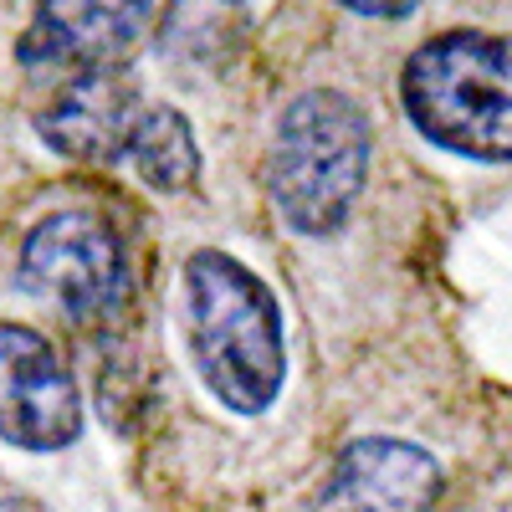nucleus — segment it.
I'll return each mask as SVG.
<instances>
[{"label":"nucleus","mask_w":512,"mask_h":512,"mask_svg":"<svg viewBox=\"0 0 512 512\" xmlns=\"http://www.w3.org/2000/svg\"><path fill=\"white\" fill-rule=\"evenodd\" d=\"M185 338L200 379L226 410L262 415L282 395L287 344L272 287L226 251H195L185 262Z\"/></svg>","instance_id":"obj_1"},{"label":"nucleus","mask_w":512,"mask_h":512,"mask_svg":"<svg viewBox=\"0 0 512 512\" xmlns=\"http://www.w3.org/2000/svg\"><path fill=\"white\" fill-rule=\"evenodd\" d=\"M400 103L420 139L446 154L512 164V36L441 31L400 77Z\"/></svg>","instance_id":"obj_2"},{"label":"nucleus","mask_w":512,"mask_h":512,"mask_svg":"<svg viewBox=\"0 0 512 512\" xmlns=\"http://www.w3.org/2000/svg\"><path fill=\"white\" fill-rule=\"evenodd\" d=\"M369 175V118L354 98L313 88L287 103L267 159V190L282 221L303 236H333Z\"/></svg>","instance_id":"obj_3"},{"label":"nucleus","mask_w":512,"mask_h":512,"mask_svg":"<svg viewBox=\"0 0 512 512\" xmlns=\"http://www.w3.org/2000/svg\"><path fill=\"white\" fill-rule=\"evenodd\" d=\"M21 287L57 303L72 323L98 328L128 303V256L108 221L62 210L21 241Z\"/></svg>","instance_id":"obj_4"},{"label":"nucleus","mask_w":512,"mask_h":512,"mask_svg":"<svg viewBox=\"0 0 512 512\" xmlns=\"http://www.w3.org/2000/svg\"><path fill=\"white\" fill-rule=\"evenodd\" d=\"M82 431V400L62 354L36 328L0 323V441L62 451Z\"/></svg>","instance_id":"obj_5"},{"label":"nucleus","mask_w":512,"mask_h":512,"mask_svg":"<svg viewBox=\"0 0 512 512\" xmlns=\"http://www.w3.org/2000/svg\"><path fill=\"white\" fill-rule=\"evenodd\" d=\"M149 0H36V16L16 41L26 67L47 72H113L144 41Z\"/></svg>","instance_id":"obj_6"},{"label":"nucleus","mask_w":512,"mask_h":512,"mask_svg":"<svg viewBox=\"0 0 512 512\" xmlns=\"http://www.w3.org/2000/svg\"><path fill=\"white\" fill-rule=\"evenodd\" d=\"M441 497V466L395 436H364L338 451L313 512H431Z\"/></svg>","instance_id":"obj_7"},{"label":"nucleus","mask_w":512,"mask_h":512,"mask_svg":"<svg viewBox=\"0 0 512 512\" xmlns=\"http://www.w3.org/2000/svg\"><path fill=\"white\" fill-rule=\"evenodd\" d=\"M144 113L149 103L123 67L82 72V77H67V88L36 113V134L67 159L113 164V159H128V144H134Z\"/></svg>","instance_id":"obj_8"},{"label":"nucleus","mask_w":512,"mask_h":512,"mask_svg":"<svg viewBox=\"0 0 512 512\" xmlns=\"http://www.w3.org/2000/svg\"><path fill=\"white\" fill-rule=\"evenodd\" d=\"M128 164L144 175V185H154L164 195L190 190L200 175V149H195V128L185 123V113L149 103L134 144H128Z\"/></svg>","instance_id":"obj_9"},{"label":"nucleus","mask_w":512,"mask_h":512,"mask_svg":"<svg viewBox=\"0 0 512 512\" xmlns=\"http://www.w3.org/2000/svg\"><path fill=\"white\" fill-rule=\"evenodd\" d=\"M246 31V0H169L159 41L180 62H221Z\"/></svg>","instance_id":"obj_10"},{"label":"nucleus","mask_w":512,"mask_h":512,"mask_svg":"<svg viewBox=\"0 0 512 512\" xmlns=\"http://www.w3.org/2000/svg\"><path fill=\"white\" fill-rule=\"evenodd\" d=\"M349 11H359V16H379V21H400V16H410L420 0H344Z\"/></svg>","instance_id":"obj_11"},{"label":"nucleus","mask_w":512,"mask_h":512,"mask_svg":"<svg viewBox=\"0 0 512 512\" xmlns=\"http://www.w3.org/2000/svg\"><path fill=\"white\" fill-rule=\"evenodd\" d=\"M0 512H41L31 497H0Z\"/></svg>","instance_id":"obj_12"}]
</instances>
